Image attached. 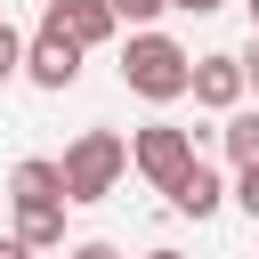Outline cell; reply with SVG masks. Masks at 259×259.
<instances>
[{"label": "cell", "instance_id": "obj_5", "mask_svg": "<svg viewBox=\"0 0 259 259\" xmlns=\"http://www.w3.org/2000/svg\"><path fill=\"white\" fill-rule=\"evenodd\" d=\"M243 89H251V73H243L235 49H202V57H194V105H202V113H235Z\"/></svg>", "mask_w": 259, "mask_h": 259}, {"label": "cell", "instance_id": "obj_18", "mask_svg": "<svg viewBox=\"0 0 259 259\" xmlns=\"http://www.w3.org/2000/svg\"><path fill=\"white\" fill-rule=\"evenodd\" d=\"M146 259H186V251H170V243H162V251H146Z\"/></svg>", "mask_w": 259, "mask_h": 259}, {"label": "cell", "instance_id": "obj_1", "mask_svg": "<svg viewBox=\"0 0 259 259\" xmlns=\"http://www.w3.org/2000/svg\"><path fill=\"white\" fill-rule=\"evenodd\" d=\"M121 89L146 97V105H178V97H194V57L162 24H130V40H121Z\"/></svg>", "mask_w": 259, "mask_h": 259}, {"label": "cell", "instance_id": "obj_8", "mask_svg": "<svg viewBox=\"0 0 259 259\" xmlns=\"http://www.w3.org/2000/svg\"><path fill=\"white\" fill-rule=\"evenodd\" d=\"M219 202H227V178H219L210 162H194V170L170 186V210H178V219H210Z\"/></svg>", "mask_w": 259, "mask_h": 259}, {"label": "cell", "instance_id": "obj_16", "mask_svg": "<svg viewBox=\"0 0 259 259\" xmlns=\"http://www.w3.org/2000/svg\"><path fill=\"white\" fill-rule=\"evenodd\" d=\"M170 8H186V16H219L227 0H170Z\"/></svg>", "mask_w": 259, "mask_h": 259}, {"label": "cell", "instance_id": "obj_7", "mask_svg": "<svg viewBox=\"0 0 259 259\" xmlns=\"http://www.w3.org/2000/svg\"><path fill=\"white\" fill-rule=\"evenodd\" d=\"M40 16H57V24H65L81 49H105V40L121 32V8H113V0H49Z\"/></svg>", "mask_w": 259, "mask_h": 259}, {"label": "cell", "instance_id": "obj_9", "mask_svg": "<svg viewBox=\"0 0 259 259\" xmlns=\"http://www.w3.org/2000/svg\"><path fill=\"white\" fill-rule=\"evenodd\" d=\"M65 210L73 202H40V210H16V235L32 251H65Z\"/></svg>", "mask_w": 259, "mask_h": 259}, {"label": "cell", "instance_id": "obj_4", "mask_svg": "<svg viewBox=\"0 0 259 259\" xmlns=\"http://www.w3.org/2000/svg\"><path fill=\"white\" fill-rule=\"evenodd\" d=\"M81 57H89V49H81L57 16H40V24H32V49H24V81L57 97V89H73V81H81Z\"/></svg>", "mask_w": 259, "mask_h": 259}, {"label": "cell", "instance_id": "obj_11", "mask_svg": "<svg viewBox=\"0 0 259 259\" xmlns=\"http://www.w3.org/2000/svg\"><path fill=\"white\" fill-rule=\"evenodd\" d=\"M24 49H32V32H16V24L0 16V89H8L16 73H24Z\"/></svg>", "mask_w": 259, "mask_h": 259}, {"label": "cell", "instance_id": "obj_3", "mask_svg": "<svg viewBox=\"0 0 259 259\" xmlns=\"http://www.w3.org/2000/svg\"><path fill=\"white\" fill-rule=\"evenodd\" d=\"M194 162H202V154H194V130H178V121H146V130H130V170H138L146 186L170 194Z\"/></svg>", "mask_w": 259, "mask_h": 259}, {"label": "cell", "instance_id": "obj_12", "mask_svg": "<svg viewBox=\"0 0 259 259\" xmlns=\"http://www.w3.org/2000/svg\"><path fill=\"white\" fill-rule=\"evenodd\" d=\"M235 202H243V219H259V162L235 170Z\"/></svg>", "mask_w": 259, "mask_h": 259}, {"label": "cell", "instance_id": "obj_19", "mask_svg": "<svg viewBox=\"0 0 259 259\" xmlns=\"http://www.w3.org/2000/svg\"><path fill=\"white\" fill-rule=\"evenodd\" d=\"M243 8H251V32H259V0H243Z\"/></svg>", "mask_w": 259, "mask_h": 259}, {"label": "cell", "instance_id": "obj_14", "mask_svg": "<svg viewBox=\"0 0 259 259\" xmlns=\"http://www.w3.org/2000/svg\"><path fill=\"white\" fill-rule=\"evenodd\" d=\"M113 8H121V24H162L170 0H113Z\"/></svg>", "mask_w": 259, "mask_h": 259}, {"label": "cell", "instance_id": "obj_15", "mask_svg": "<svg viewBox=\"0 0 259 259\" xmlns=\"http://www.w3.org/2000/svg\"><path fill=\"white\" fill-rule=\"evenodd\" d=\"M0 259H40V251H32L24 235H0Z\"/></svg>", "mask_w": 259, "mask_h": 259}, {"label": "cell", "instance_id": "obj_2", "mask_svg": "<svg viewBox=\"0 0 259 259\" xmlns=\"http://www.w3.org/2000/svg\"><path fill=\"white\" fill-rule=\"evenodd\" d=\"M57 162H65V194L73 202H105L121 186V170H130V138L121 130H81Z\"/></svg>", "mask_w": 259, "mask_h": 259}, {"label": "cell", "instance_id": "obj_10", "mask_svg": "<svg viewBox=\"0 0 259 259\" xmlns=\"http://www.w3.org/2000/svg\"><path fill=\"white\" fill-rule=\"evenodd\" d=\"M219 146H227V162L243 170V162H259V105H235L227 121H219Z\"/></svg>", "mask_w": 259, "mask_h": 259}, {"label": "cell", "instance_id": "obj_13", "mask_svg": "<svg viewBox=\"0 0 259 259\" xmlns=\"http://www.w3.org/2000/svg\"><path fill=\"white\" fill-rule=\"evenodd\" d=\"M65 259H121V243H105V235H81V243H65Z\"/></svg>", "mask_w": 259, "mask_h": 259}, {"label": "cell", "instance_id": "obj_6", "mask_svg": "<svg viewBox=\"0 0 259 259\" xmlns=\"http://www.w3.org/2000/svg\"><path fill=\"white\" fill-rule=\"evenodd\" d=\"M8 202H16V210H40V202H73V194H65V162H49V154H24V162L8 170Z\"/></svg>", "mask_w": 259, "mask_h": 259}, {"label": "cell", "instance_id": "obj_17", "mask_svg": "<svg viewBox=\"0 0 259 259\" xmlns=\"http://www.w3.org/2000/svg\"><path fill=\"white\" fill-rule=\"evenodd\" d=\"M243 73H251V89H259V32H251V49H243Z\"/></svg>", "mask_w": 259, "mask_h": 259}]
</instances>
